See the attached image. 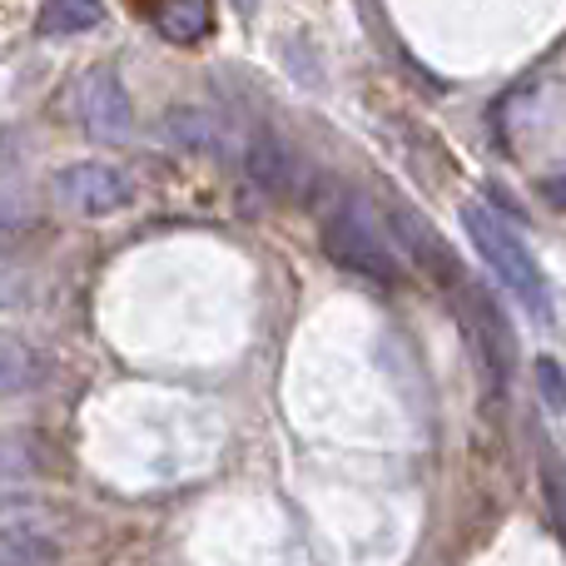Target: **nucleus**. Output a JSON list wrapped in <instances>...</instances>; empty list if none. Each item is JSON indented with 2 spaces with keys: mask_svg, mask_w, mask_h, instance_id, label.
I'll list each match as a JSON object with an SVG mask.
<instances>
[{
  "mask_svg": "<svg viewBox=\"0 0 566 566\" xmlns=\"http://www.w3.org/2000/svg\"><path fill=\"white\" fill-rule=\"evenodd\" d=\"M462 229H468L472 249L482 254V264H488L492 274L502 279V289L517 293V298L527 303L532 313H552V303H547V283H542L537 259L527 254L522 234L497 214V209L478 205V199H472V205H462Z\"/></svg>",
  "mask_w": 566,
  "mask_h": 566,
  "instance_id": "nucleus-1",
  "label": "nucleus"
},
{
  "mask_svg": "<svg viewBox=\"0 0 566 566\" xmlns=\"http://www.w3.org/2000/svg\"><path fill=\"white\" fill-rule=\"evenodd\" d=\"M318 234H323V249H328V259L338 269H348V274H358L368 283H382V289H398L402 283L398 249L382 239V229L373 224V214L358 205V199L328 209L323 224H318Z\"/></svg>",
  "mask_w": 566,
  "mask_h": 566,
  "instance_id": "nucleus-2",
  "label": "nucleus"
},
{
  "mask_svg": "<svg viewBox=\"0 0 566 566\" xmlns=\"http://www.w3.org/2000/svg\"><path fill=\"white\" fill-rule=\"evenodd\" d=\"M55 195H60V205L75 209L80 219H105V214H119V209L135 199V185H129L125 169L99 165V159H85V165L60 169Z\"/></svg>",
  "mask_w": 566,
  "mask_h": 566,
  "instance_id": "nucleus-3",
  "label": "nucleus"
},
{
  "mask_svg": "<svg viewBox=\"0 0 566 566\" xmlns=\"http://www.w3.org/2000/svg\"><path fill=\"white\" fill-rule=\"evenodd\" d=\"M452 298H458L462 318H468L472 348L482 353V363H488L492 382H502V388H507V368L517 363V338H512L507 313H502L497 298H492L488 289H478V283H462V293H452Z\"/></svg>",
  "mask_w": 566,
  "mask_h": 566,
  "instance_id": "nucleus-4",
  "label": "nucleus"
},
{
  "mask_svg": "<svg viewBox=\"0 0 566 566\" xmlns=\"http://www.w3.org/2000/svg\"><path fill=\"white\" fill-rule=\"evenodd\" d=\"M75 119L90 139H105V145H119L135 129V109H129V95L119 85L115 70H90L75 90Z\"/></svg>",
  "mask_w": 566,
  "mask_h": 566,
  "instance_id": "nucleus-5",
  "label": "nucleus"
},
{
  "mask_svg": "<svg viewBox=\"0 0 566 566\" xmlns=\"http://www.w3.org/2000/svg\"><path fill=\"white\" fill-rule=\"evenodd\" d=\"M244 169L249 179H254L264 195L283 199V205H298L303 195H308V165H303V155L289 145L283 135H254L244 149Z\"/></svg>",
  "mask_w": 566,
  "mask_h": 566,
  "instance_id": "nucleus-6",
  "label": "nucleus"
},
{
  "mask_svg": "<svg viewBox=\"0 0 566 566\" xmlns=\"http://www.w3.org/2000/svg\"><path fill=\"white\" fill-rule=\"evenodd\" d=\"M392 234H398V244L412 254V264L422 269V279L438 283V289L448 293H462V283H468V274H462V259L448 249V239L438 234V229L428 224V219H418L412 209H392Z\"/></svg>",
  "mask_w": 566,
  "mask_h": 566,
  "instance_id": "nucleus-7",
  "label": "nucleus"
},
{
  "mask_svg": "<svg viewBox=\"0 0 566 566\" xmlns=\"http://www.w3.org/2000/svg\"><path fill=\"white\" fill-rule=\"evenodd\" d=\"M155 25L165 40H175V45H195V40L209 35V25H214V6L209 0H155Z\"/></svg>",
  "mask_w": 566,
  "mask_h": 566,
  "instance_id": "nucleus-8",
  "label": "nucleus"
},
{
  "mask_svg": "<svg viewBox=\"0 0 566 566\" xmlns=\"http://www.w3.org/2000/svg\"><path fill=\"white\" fill-rule=\"evenodd\" d=\"M45 382V358H40L35 343L15 338V333H0V398L10 392H30Z\"/></svg>",
  "mask_w": 566,
  "mask_h": 566,
  "instance_id": "nucleus-9",
  "label": "nucleus"
},
{
  "mask_svg": "<svg viewBox=\"0 0 566 566\" xmlns=\"http://www.w3.org/2000/svg\"><path fill=\"white\" fill-rule=\"evenodd\" d=\"M169 139L185 149H205V155H229V125H219L205 109H169L165 119Z\"/></svg>",
  "mask_w": 566,
  "mask_h": 566,
  "instance_id": "nucleus-10",
  "label": "nucleus"
},
{
  "mask_svg": "<svg viewBox=\"0 0 566 566\" xmlns=\"http://www.w3.org/2000/svg\"><path fill=\"white\" fill-rule=\"evenodd\" d=\"M105 20V6L99 0H45L40 6L35 30L40 35H85Z\"/></svg>",
  "mask_w": 566,
  "mask_h": 566,
  "instance_id": "nucleus-11",
  "label": "nucleus"
},
{
  "mask_svg": "<svg viewBox=\"0 0 566 566\" xmlns=\"http://www.w3.org/2000/svg\"><path fill=\"white\" fill-rule=\"evenodd\" d=\"M65 552L45 537V532H30V527H0V562L6 566H50L60 562Z\"/></svg>",
  "mask_w": 566,
  "mask_h": 566,
  "instance_id": "nucleus-12",
  "label": "nucleus"
},
{
  "mask_svg": "<svg viewBox=\"0 0 566 566\" xmlns=\"http://www.w3.org/2000/svg\"><path fill=\"white\" fill-rule=\"evenodd\" d=\"M537 398L552 412H566V373L557 358H537Z\"/></svg>",
  "mask_w": 566,
  "mask_h": 566,
  "instance_id": "nucleus-13",
  "label": "nucleus"
},
{
  "mask_svg": "<svg viewBox=\"0 0 566 566\" xmlns=\"http://www.w3.org/2000/svg\"><path fill=\"white\" fill-rule=\"evenodd\" d=\"M542 488H547L552 517H557V527H562V537H566V472L552 458H542Z\"/></svg>",
  "mask_w": 566,
  "mask_h": 566,
  "instance_id": "nucleus-14",
  "label": "nucleus"
},
{
  "mask_svg": "<svg viewBox=\"0 0 566 566\" xmlns=\"http://www.w3.org/2000/svg\"><path fill=\"white\" fill-rule=\"evenodd\" d=\"M542 199H547L552 209H566V175L562 179H547V185H542Z\"/></svg>",
  "mask_w": 566,
  "mask_h": 566,
  "instance_id": "nucleus-15",
  "label": "nucleus"
}]
</instances>
